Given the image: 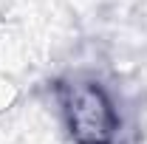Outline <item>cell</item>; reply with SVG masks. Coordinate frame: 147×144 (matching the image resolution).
I'll return each mask as SVG.
<instances>
[{
	"mask_svg": "<svg viewBox=\"0 0 147 144\" xmlns=\"http://www.w3.org/2000/svg\"><path fill=\"white\" fill-rule=\"evenodd\" d=\"M68 122L79 144H110L116 133V110L96 85H74L68 93Z\"/></svg>",
	"mask_w": 147,
	"mask_h": 144,
	"instance_id": "6da1fadb",
	"label": "cell"
}]
</instances>
